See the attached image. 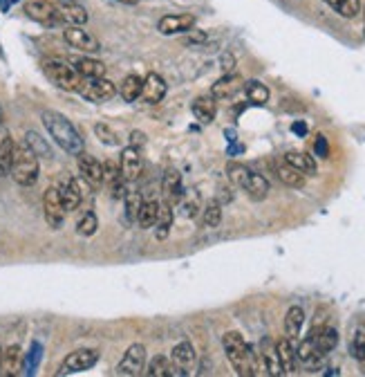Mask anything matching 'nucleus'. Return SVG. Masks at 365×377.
Listing matches in <instances>:
<instances>
[{
  "instance_id": "f257e3e1",
  "label": "nucleus",
  "mask_w": 365,
  "mask_h": 377,
  "mask_svg": "<svg viewBox=\"0 0 365 377\" xmlns=\"http://www.w3.org/2000/svg\"><path fill=\"white\" fill-rule=\"evenodd\" d=\"M222 346L224 353H227V360L231 362L233 371L242 375V377H249V375H258L262 373V362H260V355H258L249 343L244 341V337L240 332H227L222 337Z\"/></svg>"
},
{
  "instance_id": "f03ea898",
  "label": "nucleus",
  "mask_w": 365,
  "mask_h": 377,
  "mask_svg": "<svg viewBox=\"0 0 365 377\" xmlns=\"http://www.w3.org/2000/svg\"><path fill=\"white\" fill-rule=\"evenodd\" d=\"M40 120H43V126H45L47 135L59 144V148L66 150L68 155L83 153V137L77 131V126H74L66 115H61L57 111H45Z\"/></svg>"
},
{
  "instance_id": "7ed1b4c3",
  "label": "nucleus",
  "mask_w": 365,
  "mask_h": 377,
  "mask_svg": "<svg viewBox=\"0 0 365 377\" xmlns=\"http://www.w3.org/2000/svg\"><path fill=\"white\" fill-rule=\"evenodd\" d=\"M9 176L14 178L20 187H34L38 180V155L31 150L25 142L14 146L12 166H9Z\"/></svg>"
},
{
  "instance_id": "20e7f679",
  "label": "nucleus",
  "mask_w": 365,
  "mask_h": 377,
  "mask_svg": "<svg viewBox=\"0 0 365 377\" xmlns=\"http://www.w3.org/2000/svg\"><path fill=\"white\" fill-rule=\"evenodd\" d=\"M43 72H45V77L54 83L57 88L68 90V92H77L83 81V77L74 70V66H68L66 61H59V59L43 61Z\"/></svg>"
},
{
  "instance_id": "39448f33",
  "label": "nucleus",
  "mask_w": 365,
  "mask_h": 377,
  "mask_svg": "<svg viewBox=\"0 0 365 377\" xmlns=\"http://www.w3.org/2000/svg\"><path fill=\"white\" fill-rule=\"evenodd\" d=\"M85 101L90 104H105L110 101L112 97L117 94V85L105 79V77H99V79H83L79 90H77Z\"/></svg>"
},
{
  "instance_id": "423d86ee",
  "label": "nucleus",
  "mask_w": 365,
  "mask_h": 377,
  "mask_svg": "<svg viewBox=\"0 0 365 377\" xmlns=\"http://www.w3.org/2000/svg\"><path fill=\"white\" fill-rule=\"evenodd\" d=\"M101 353L96 348H79L70 353L66 360H63L59 375H74V373H83V371H90L92 366L99 362Z\"/></svg>"
},
{
  "instance_id": "0eeeda50",
  "label": "nucleus",
  "mask_w": 365,
  "mask_h": 377,
  "mask_svg": "<svg viewBox=\"0 0 365 377\" xmlns=\"http://www.w3.org/2000/svg\"><path fill=\"white\" fill-rule=\"evenodd\" d=\"M23 12L27 18L36 20V23L45 25V27H57L61 25V14H59V7L47 3V0H29V3H25Z\"/></svg>"
},
{
  "instance_id": "6e6552de",
  "label": "nucleus",
  "mask_w": 365,
  "mask_h": 377,
  "mask_svg": "<svg viewBox=\"0 0 365 377\" xmlns=\"http://www.w3.org/2000/svg\"><path fill=\"white\" fill-rule=\"evenodd\" d=\"M66 207H63L59 189L47 187V191L43 193V215H45V222L52 229H61L63 220H66Z\"/></svg>"
},
{
  "instance_id": "1a4fd4ad",
  "label": "nucleus",
  "mask_w": 365,
  "mask_h": 377,
  "mask_svg": "<svg viewBox=\"0 0 365 377\" xmlns=\"http://www.w3.org/2000/svg\"><path fill=\"white\" fill-rule=\"evenodd\" d=\"M63 38L70 48L81 50L85 54H94L101 50V43L94 34H90L88 29H83V25H68V29H63Z\"/></svg>"
},
{
  "instance_id": "9d476101",
  "label": "nucleus",
  "mask_w": 365,
  "mask_h": 377,
  "mask_svg": "<svg viewBox=\"0 0 365 377\" xmlns=\"http://www.w3.org/2000/svg\"><path fill=\"white\" fill-rule=\"evenodd\" d=\"M146 369V346L144 343H133L131 348L124 353V357L117 366V375L124 377H137Z\"/></svg>"
},
{
  "instance_id": "9b49d317",
  "label": "nucleus",
  "mask_w": 365,
  "mask_h": 377,
  "mask_svg": "<svg viewBox=\"0 0 365 377\" xmlns=\"http://www.w3.org/2000/svg\"><path fill=\"white\" fill-rule=\"evenodd\" d=\"M195 27V16L193 14H168L162 16L157 23L159 34L164 36H175V34H188Z\"/></svg>"
},
{
  "instance_id": "f8f14e48",
  "label": "nucleus",
  "mask_w": 365,
  "mask_h": 377,
  "mask_svg": "<svg viewBox=\"0 0 365 377\" xmlns=\"http://www.w3.org/2000/svg\"><path fill=\"white\" fill-rule=\"evenodd\" d=\"M119 166H121V176L126 182H135L144 171V157H142V150L135 148V146H126L121 150V159H119Z\"/></svg>"
},
{
  "instance_id": "ddd939ff",
  "label": "nucleus",
  "mask_w": 365,
  "mask_h": 377,
  "mask_svg": "<svg viewBox=\"0 0 365 377\" xmlns=\"http://www.w3.org/2000/svg\"><path fill=\"white\" fill-rule=\"evenodd\" d=\"M57 189H59V196H61V202H63V207H66V211H77L83 200V193H81L77 178L63 176Z\"/></svg>"
},
{
  "instance_id": "4468645a",
  "label": "nucleus",
  "mask_w": 365,
  "mask_h": 377,
  "mask_svg": "<svg viewBox=\"0 0 365 377\" xmlns=\"http://www.w3.org/2000/svg\"><path fill=\"white\" fill-rule=\"evenodd\" d=\"M244 88V79L240 74H222V77L211 85V97L213 99H231Z\"/></svg>"
},
{
  "instance_id": "2eb2a0df",
  "label": "nucleus",
  "mask_w": 365,
  "mask_h": 377,
  "mask_svg": "<svg viewBox=\"0 0 365 377\" xmlns=\"http://www.w3.org/2000/svg\"><path fill=\"white\" fill-rule=\"evenodd\" d=\"M170 362L179 371V375H186L193 366H195V348L191 341H179L170 350Z\"/></svg>"
},
{
  "instance_id": "dca6fc26",
  "label": "nucleus",
  "mask_w": 365,
  "mask_h": 377,
  "mask_svg": "<svg viewBox=\"0 0 365 377\" xmlns=\"http://www.w3.org/2000/svg\"><path fill=\"white\" fill-rule=\"evenodd\" d=\"M79 171L83 180L88 182L90 187H101L103 185V164L96 157L92 155H85V153H79Z\"/></svg>"
},
{
  "instance_id": "f3484780",
  "label": "nucleus",
  "mask_w": 365,
  "mask_h": 377,
  "mask_svg": "<svg viewBox=\"0 0 365 377\" xmlns=\"http://www.w3.org/2000/svg\"><path fill=\"white\" fill-rule=\"evenodd\" d=\"M23 373V348L18 343H12L3 350V360H0V375L14 377Z\"/></svg>"
},
{
  "instance_id": "a211bd4d",
  "label": "nucleus",
  "mask_w": 365,
  "mask_h": 377,
  "mask_svg": "<svg viewBox=\"0 0 365 377\" xmlns=\"http://www.w3.org/2000/svg\"><path fill=\"white\" fill-rule=\"evenodd\" d=\"M168 85L166 81L159 77L157 72H150L148 77L144 79V90H142V99L146 104H159L166 97Z\"/></svg>"
},
{
  "instance_id": "6ab92c4d",
  "label": "nucleus",
  "mask_w": 365,
  "mask_h": 377,
  "mask_svg": "<svg viewBox=\"0 0 365 377\" xmlns=\"http://www.w3.org/2000/svg\"><path fill=\"white\" fill-rule=\"evenodd\" d=\"M276 355H278V364H281V371L283 375H292L296 373V348L289 337L285 339H278L276 341Z\"/></svg>"
},
{
  "instance_id": "aec40b11",
  "label": "nucleus",
  "mask_w": 365,
  "mask_h": 377,
  "mask_svg": "<svg viewBox=\"0 0 365 377\" xmlns=\"http://www.w3.org/2000/svg\"><path fill=\"white\" fill-rule=\"evenodd\" d=\"M162 191H164L168 204H177L181 198H184V187H181L179 171H175V169H168L166 171L164 178H162Z\"/></svg>"
},
{
  "instance_id": "412c9836",
  "label": "nucleus",
  "mask_w": 365,
  "mask_h": 377,
  "mask_svg": "<svg viewBox=\"0 0 365 377\" xmlns=\"http://www.w3.org/2000/svg\"><path fill=\"white\" fill-rule=\"evenodd\" d=\"M311 332H314V341H316V353L320 355V360L325 357V355H329L332 350H334L338 346V332L336 328H311Z\"/></svg>"
},
{
  "instance_id": "4be33fe9",
  "label": "nucleus",
  "mask_w": 365,
  "mask_h": 377,
  "mask_svg": "<svg viewBox=\"0 0 365 377\" xmlns=\"http://www.w3.org/2000/svg\"><path fill=\"white\" fill-rule=\"evenodd\" d=\"M59 7V14H61V20L63 23H68V25H85L88 23V12L77 5L74 0H63Z\"/></svg>"
},
{
  "instance_id": "5701e85b",
  "label": "nucleus",
  "mask_w": 365,
  "mask_h": 377,
  "mask_svg": "<svg viewBox=\"0 0 365 377\" xmlns=\"http://www.w3.org/2000/svg\"><path fill=\"white\" fill-rule=\"evenodd\" d=\"M285 162L289 166H294L298 169L300 173L311 178V176H316L318 173V166H316V159L307 155V153H300V150H289V153L285 155Z\"/></svg>"
},
{
  "instance_id": "b1692460",
  "label": "nucleus",
  "mask_w": 365,
  "mask_h": 377,
  "mask_svg": "<svg viewBox=\"0 0 365 377\" xmlns=\"http://www.w3.org/2000/svg\"><path fill=\"white\" fill-rule=\"evenodd\" d=\"M170 229H173V204L159 202V211H157V220H155L157 241H166Z\"/></svg>"
},
{
  "instance_id": "393cba45",
  "label": "nucleus",
  "mask_w": 365,
  "mask_h": 377,
  "mask_svg": "<svg viewBox=\"0 0 365 377\" xmlns=\"http://www.w3.org/2000/svg\"><path fill=\"white\" fill-rule=\"evenodd\" d=\"M14 139L9 135L7 128L0 124V176L9 173V166H12V157H14Z\"/></svg>"
},
{
  "instance_id": "a878e982",
  "label": "nucleus",
  "mask_w": 365,
  "mask_h": 377,
  "mask_svg": "<svg viewBox=\"0 0 365 377\" xmlns=\"http://www.w3.org/2000/svg\"><path fill=\"white\" fill-rule=\"evenodd\" d=\"M74 70H77L83 79H99L105 77V66L101 61L90 59V57H81V59H74L72 61Z\"/></svg>"
},
{
  "instance_id": "bb28decb",
  "label": "nucleus",
  "mask_w": 365,
  "mask_h": 377,
  "mask_svg": "<svg viewBox=\"0 0 365 377\" xmlns=\"http://www.w3.org/2000/svg\"><path fill=\"white\" fill-rule=\"evenodd\" d=\"M276 176H278V180H281L283 185L289 187V189H303L305 182H307V176L300 173L298 169L289 166L287 162H283V164H276Z\"/></svg>"
},
{
  "instance_id": "cd10ccee",
  "label": "nucleus",
  "mask_w": 365,
  "mask_h": 377,
  "mask_svg": "<svg viewBox=\"0 0 365 377\" xmlns=\"http://www.w3.org/2000/svg\"><path fill=\"white\" fill-rule=\"evenodd\" d=\"M191 108H193L195 120H200L202 124H211L218 115V106H216V99H213V97H198Z\"/></svg>"
},
{
  "instance_id": "c85d7f7f",
  "label": "nucleus",
  "mask_w": 365,
  "mask_h": 377,
  "mask_svg": "<svg viewBox=\"0 0 365 377\" xmlns=\"http://www.w3.org/2000/svg\"><path fill=\"white\" fill-rule=\"evenodd\" d=\"M242 189L246 191V196H249L251 200L262 202L267 196H269V180H267L265 176L253 173V171H251V176H249V180H246V185H244Z\"/></svg>"
},
{
  "instance_id": "c756f323",
  "label": "nucleus",
  "mask_w": 365,
  "mask_h": 377,
  "mask_svg": "<svg viewBox=\"0 0 365 377\" xmlns=\"http://www.w3.org/2000/svg\"><path fill=\"white\" fill-rule=\"evenodd\" d=\"M303 323H305V310L300 306H292L285 315V335L292 341L298 339L300 330H303Z\"/></svg>"
},
{
  "instance_id": "7c9ffc66",
  "label": "nucleus",
  "mask_w": 365,
  "mask_h": 377,
  "mask_svg": "<svg viewBox=\"0 0 365 377\" xmlns=\"http://www.w3.org/2000/svg\"><path fill=\"white\" fill-rule=\"evenodd\" d=\"M142 90H144V79L139 74H128L124 79V83L119 85V94L124 101H137L142 99Z\"/></svg>"
},
{
  "instance_id": "2f4dec72",
  "label": "nucleus",
  "mask_w": 365,
  "mask_h": 377,
  "mask_svg": "<svg viewBox=\"0 0 365 377\" xmlns=\"http://www.w3.org/2000/svg\"><path fill=\"white\" fill-rule=\"evenodd\" d=\"M222 222V204L218 200H209L202 207V227L207 229H216Z\"/></svg>"
},
{
  "instance_id": "473e14b6",
  "label": "nucleus",
  "mask_w": 365,
  "mask_h": 377,
  "mask_svg": "<svg viewBox=\"0 0 365 377\" xmlns=\"http://www.w3.org/2000/svg\"><path fill=\"white\" fill-rule=\"evenodd\" d=\"M146 375H150V377H170V375H179V371L173 366L170 357H164V355H157L155 360H150Z\"/></svg>"
},
{
  "instance_id": "72a5a7b5",
  "label": "nucleus",
  "mask_w": 365,
  "mask_h": 377,
  "mask_svg": "<svg viewBox=\"0 0 365 377\" xmlns=\"http://www.w3.org/2000/svg\"><path fill=\"white\" fill-rule=\"evenodd\" d=\"M157 211H159V202H157V200H146V202H142V209H139V215H137L139 227H142V229L155 227Z\"/></svg>"
},
{
  "instance_id": "f704fd0d",
  "label": "nucleus",
  "mask_w": 365,
  "mask_h": 377,
  "mask_svg": "<svg viewBox=\"0 0 365 377\" xmlns=\"http://www.w3.org/2000/svg\"><path fill=\"white\" fill-rule=\"evenodd\" d=\"M244 90H246V97H249V101L255 104V106H265L269 101V88L262 83V81H246L244 83Z\"/></svg>"
},
{
  "instance_id": "c9c22d12",
  "label": "nucleus",
  "mask_w": 365,
  "mask_h": 377,
  "mask_svg": "<svg viewBox=\"0 0 365 377\" xmlns=\"http://www.w3.org/2000/svg\"><path fill=\"white\" fill-rule=\"evenodd\" d=\"M325 3L343 18H357L361 12V0H325Z\"/></svg>"
},
{
  "instance_id": "e433bc0d",
  "label": "nucleus",
  "mask_w": 365,
  "mask_h": 377,
  "mask_svg": "<svg viewBox=\"0 0 365 377\" xmlns=\"http://www.w3.org/2000/svg\"><path fill=\"white\" fill-rule=\"evenodd\" d=\"M142 193L135 191V189H128L126 196H124V207H126V218L128 222H137V215L139 209H142Z\"/></svg>"
},
{
  "instance_id": "4c0bfd02",
  "label": "nucleus",
  "mask_w": 365,
  "mask_h": 377,
  "mask_svg": "<svg viewBox=\"0 0 365 377\" xmlns=\"http://www.w3.org/2000/svg\"><path fill=\"white\" fill-rule=\"evenodd\" d=\"M23 142L34 150V153L38 155V157H45V159H52V148H50V144L43 139L38 133H34V131H27L25 133V139Z\"/></svg>"
},
{
  "instance_id": "58836bf2",
  "label": "nucleus",
  "mask_w": 365,
  "mask_h": 377,
  "mask_svg": "<svg viewBox=\"0 0 365 377\" xmlns=\"http://www.w3.org/2000/svg\"><path fill=\"white\" fill-rule=\"evenodd\" d=\"M40 360H43V346H40L38 341H34L29 346V353L23 357V373L25 375H34L36 369H38V364H40Z\"/></svg>"
},
{
  "instance_id": "ea45409f",
  "label": "nucleus",
  "mask_w": 365,
  "mask_h": 377,
  "mask_svg": "<svg viewBox=\"0 0 365 377\" xmlns=\"http://www.w3.org/2000/svg\"><path fill=\"white\" fill-rule=\"evenodd\" d=\"M96 229H99V218H96L94 211H85L79 222H77V234L79 236H85V239H90V236L96 234Z\"/></svg>"
},
{
  "instance_id": "a19ab883",
  "label": "nucleus",
  "mask_w": 365,
  "mask_h": 377,
  "mask_svg": "<svg viewBox=\"0 0 365 377\" xmlns=\"http://www.w3.org/2000/svg\"><path fill=\"white\" fill-rule=\"evenodd\" d=\"M227 173H229L231 185L238 187V189H242V187L246 185V180H249V176H251V169H246L244 164H238V162H233V164H229Z\"/></svg>"
},
{
  "instance_id": "79ce46f5",
  "label": "nucleus",
  "mask_w": 365,
  "mask_h": 377,
  "mask_svg": "<svg viewBox=\"0 0 365 377\" xmlns=\"http://www.w3.org/2000/svg\"><path fill=\"white\" fill-rule=\"evenodd\" d=\"M94 135L99 137V142L105 146H119V135H117L108 124H94Z\"/></svg>"
},
{
  "instance_id": "37998d69",
  "label": "nucleus",
  "mask_w": 365,
  "mask_h": 377,
  "mask_svg": "<svg viewBox=\"0 0 365 377\" xmlns=\"http://www.w3.org/2000/svg\"><path fill=\"white\" fill-rule=\"evenodd\" d=\"M350 353H352L354 360H361L363 357V353H365V330L363 328L354 332L352 343H350Z\"/></svg>"
},
{
  "instance_id": "c03bdc74",
  "label": "nucleus",
  "mask_w": 365,
  "mask_h": 377,
  "mask_svg": "<svg viewBox=\"0 0 365 377\" xmlns=\"http://www.w3.org/2000/svg\"><path fill=\"white\" fill-rule=\"evenodd\" d=\"M198 209H200V198L198 196H193V200L188 198V200L181 202V215H184V218H195Z\"/></svg>"
},
{
  "instance_id": "a18cd8bd",
  "label": "nucleus",
  "mask_w": 365,
  "mask_h": 377,
  "mask_svg": "<svg viewBox=\"0 0 365 377\" xmlns=\"http://www.w3.org/2000/svg\"><path fill=\"white\" fill-rule=\"evenodd\" d=\"M314 150L318 157H329V144L325 135H316V142H314Z\"/></svg>"
},
{
  "instance_id": "49530a36",
  "label": "nucleus",
  "mask_w": 365,
  "mask_h": 377,
  "mask_svg": "<svg viewBox=\"0 0 365 377\" xmlns=\"http://www.w3.org/2000/svg\"><path fill=\"white\" fill-rule=\"evenodd\" d=\"M220 68H222L224 74L233 72V68H235V57H233L231 52H224L222 57H220Z\"/></svg>"
},
{
  "instance_id": "de8ad7c7",
  "label": "nucleus",
  "mask_w": 365,
  "mask_h": 377,
  "mask_svg": "<svg viewBox=\"0 0 365 377\" xmlns=\"http://www.w3.org/2000/svg\"><path fill=\"white\" fill-rule=\"evenodd\" d=\"M191 31H193V36H188V38H186L188 45H202V43L207 41V36H204L202 31H198V29H191Z\"/></svg>"
},
{
  "instance_id": "09e8293b",
  "label": "nucleus",
  "mask_w": 365,
  "mask_h": 377,
  "mask_svg": "<svg viewBox=\"0 0 365 377\" xmlns=\"http://www.w3.org/2000/svg\"><path fill=\"white\" fill-rule=\"evenodd\" d=\"M292 131H294L296 135H300V137H305V135H307V124H305V122H294V124H292Z\"/></svg>"
},
{
  "instance_id": "8fccbe9b",
  "label": "nucleus",
  "mask_w": 365,
  "mask_h": 377,
  "mask_svg": "<svg viewBox=\"0 0 365 377\" xmlns=\"http://www.w3.org/2000/svg\"><path fill=\"white\" fill-rule=\"evenodd\" d=\"M131 142H133V146L137 148V144H144V133H137V131H133L131 133Z\"/></svg>"
},
{
  "instance_id": "3c124183",
  "label": "nucleus",
  "mask_w": 365,
  "mask_h": 377,
  "mask_svg": "<svg viewBox=\"0 0 365 377\" xmlns=\"http://www.w3.org/2000/svg\"><path fill=\"white\" fill-rule=\"evenodd\" d=\"M119 3H124V5H137L139 0H119Z\"/></svg>"
},
{
  "instance_id": "603ef678",
  "label": "nucleus",
  "mask_w": 365,
  "mask_h": 377,
  "mask_svg": "<svg viewBox=\"0 0 365 377\" xmlns=\"http://www.w3.org/2000/svg\"><path fill=\"white\" fill-rule=\"evenodd\" d=\"M359 362H361V369H363V373H365V353H363V357H361Z\"/></svg>"
},
{
  "instance_id": "864d4df0",
  "label": "nucleus",
  "mask_w": 365,
  "mask_h": 377,
  "mask_svg": "<svg viewBox=\"0 0 365 377\" xmlns=\"http://www.w3.org/2000/svg\"><path fill=\"white\" fill-rule=\"evenodd\" d=\"M363 20H365V7H363ZM363 29H365V25H363ZM363 34H365V31H363Z\"/></svg>"
},
{
  "instance_id": "5fc2aeb1",
  "label": "nucleus",
  "mask_w": 365,
  "mask_h": 377,
  "mask_svg": "<svg viewBox=\"0 0 365 377\" xmlns=\"http://www.w3.org/2000/svg\"><path fill=\"white\" fill-rule=\"evenodd\" d=\"M0 360H3V346H0Z\"/></svg>"
}]
</instances>
